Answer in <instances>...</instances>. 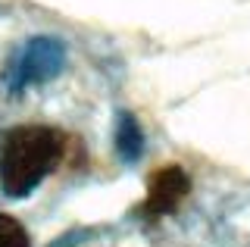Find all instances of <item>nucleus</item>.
Masks as SVG:
<instances>
[{
	"mask_svg": "<svg viewBox=\"0 0 250 247\" xmlns=\"http://www.w3.org/2000/svg\"><path fill=\"white\" fill-rule=\"evenodd\" d=\"M119 150H122L128 160H135L138 150H141V132H138L135 122H131V116H125V119H122V128H119Z\"/></svg>",
	"mask_w": 250,
	"mask_h": 247,
	"instance_id": "obj_5",
	"label": "nucleus"
},
{
	"mask_svg": "<svg viewBox=\"0 0 250 247\" xmlns=\"http://www.w3.org/2000/svg\"><path fill=\"white\" fill-rule=\"evenodd\" d=\"M0 247H31L28 231L22 228V222L6 213H0Z\"/></svg>",
	"mask_w": 250,
	"mask_h": 247,
	"instance_id": "obj_4",
	"label": "nucleus"
},
{
	"mask_svg": "<svg viewBox=\"0 0 250 247\" xmlns=\"http://www.w3.org/2000/svg\"><path fill=\"white\" fill-rule=\"evenodd\" d=\"M69 138L50 125H16L0 141V188L25 197L66 157Z\"/></svg>",
	"mask_w": 250,
	"mask_h": 247,
	"instance_id": "obj_1",
	"label": "nucleus"
},
{
	"mask_svg": "<svg viewBox=\"0 0 250 247\" xmlns=\"http://www.w3.org/2000/svg\"><path fill=\"white\" fill-rule=\"evenodd\" d=\"M188 194H191V179H188L185 169L175 166V163L160 166L150 175L147 200L141 204V213L150 216V219H160V216H166V213H175Z\"/></svg>",
	"mask_w": 250,
	"mask_h": 247,
	"instance_id": "obj_2",
	"label": "nucleus"
},
{
	"mask_svg": "<svg viewBox=\"0 0 250 247\" xmlns=\"http://www.w3.org/2000/svg\"><path fill=\"white\" fill-rule=\"evenodd\" d=\"M60 63H62L60 44L41 38V41H35L25 50L22 66H19V75H16V84H28V82H38V79H50V75H57Z\"/></svg>",
	"mask_w": 250,
	"mask_h": 247,
	"instance_id": "obj_3",
	"label": "nucleus"
}]
</instances>
